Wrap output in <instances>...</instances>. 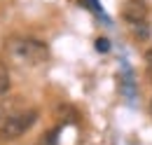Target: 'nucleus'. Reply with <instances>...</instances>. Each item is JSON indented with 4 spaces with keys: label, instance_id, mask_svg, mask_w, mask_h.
<instances>
[{
    "label": "nucleus",
    "instance_id": "1",
    "mask_svg": "<svg viewBox=\"0 0 152 145\" xmlns=\"http://www.w3.org/2000/svg\"><path fill=\"white\" fill-rule=\"evenodd\" d=\"M7 56L19 66H40L49 59V47L35 37H14L7 45Z\"/></svg>",
    "mask_w": 152,
    "mask_h": 145
},
{
    "label": "nucleus",
    "instance_id": "2",
    "mask_svg": "<svg viewBox=\"0 0 152 145\" xmlns=\"http://www.w3.org/2000/svg\"><path fill=\"white\" fill-rule=\"evenodd\" d=\"M38 122V110H21L12 112L10 117H5V122L0 124V138L2 141H14L21 138L28 129Z\"/></svg>",
    "mask_w": 152,
    "mask_h": 145
},
{
    "label": "nucleus",
    "instance_id": "3",
    "mask_svg": "<svg viewBox=\"0 0 152 145\" xmlns=\"http://www.w3.org/2000/svg\"><path fill=\"white\" fill-rule=\"evenodd\" d=\"M122 19L129 26H138L148 21V5L145 0H126L122 5Z\"/></svg>",
    "mask_w": 152,
    "mask_h": 145
},
{
    "label": "nucleus",
    "instance_id": "4",
    "mask_svg": "<svg viewBox=\"0 0 152 145\" xmlns=\"http://www.w3.org/2000/svg\"><path fill=\"white\" fill-rule=\"evenodd\" d=\"M10 91V70L5 63H0V96H5Z\"/></svg>",
    "mask_w": 152,
    "mask_h": 145
},
{
    "label": "nucleus",
    "instance_id": "5",
    "mask_svg": "<svg viewBox=\"0 0 152 145\" xmlns=\"http://www.w3.org/2000/svg\"><path fill=\"white\" fill-rule=\"evenodd\" d=\"M96 49L103 52V54L110 52V40H108V37H98V40H96Z\"/></svg>",
    "mask_w": 152,
    "mask_h": 145
},
{
    "label": "nucleus",
    "instance_id": "6",
    "mask_svg": "<svg viewBox=\"0 0 152 145\" xmlns=\"http://www.w3.org/2000/svg\"><path fill=\"white\" fill-rule=\"evenodd\" d=\"M145 68H148V75H150V80H152V49L145 52Z\"/></svg>",
    "mask_w": 152,
    "mask_h": 145
},
{
    "label": "nucleus",
    "instance_id": "7",
    "mask_svg": "<svg viewBox=\"0 0 152 145\" xmlns=\"http://www.w3.org/2000/svg\"><path fill=\"white\" fill-rule=\"evenodd\" d=\"M56 129H54V131H49V133H47V145H56Z\"/></svg>",
    "mask_w": 152,
    "mask_h": 145
},
{
    "label": "nucleus",
    "instance_id": "8",
    "mask_svg": "<svg viewBox=\"0 0 152 145\" xmlns=\"http://www.w3.org/2000/svg\"><path fill=\"white\" fill-rule=\"evenodd\" d=\"M148 110H150V115H152V101H150V105H148Z\"/></svg>",
    "mask_w": 152,
    "mask_h": 145
}]
</instances>
